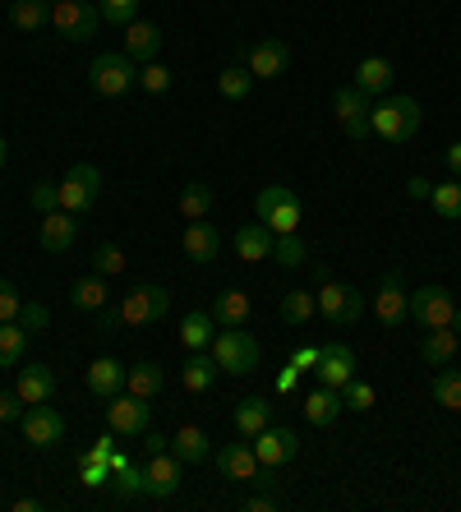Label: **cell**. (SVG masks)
<instances>
[{"label": "cell", "mask_w": 461, "mask_h": 512, "mask_svg": "<svg viewBox=\"0 0 461 512\" xmlns=\"http://www.w3.org/2000/svg\"><path fill=\"white\" fill-rule=\"evenodd\" d=\"M249 314H254V300H249L240 286H226V291H217V296H213L217 328H245Z\"/></svg>", "instance_id": "23"}, {"label": "cell", "mask_w": 461, "mask_h": 512, "mask_svg": "<svg viewBox=\"0 0 461 512\" xmlns=\"http://www.w3.org/2000/svg\"><path fill=\"white\" fill-rule=\"evenodd\" d=\"M5 157H10V148H5V139H0V167H5Z\"/></svg>", "instance_id": "62"}, {"label": "cell", "mask_w": 461, "mask_h": 512, "mask_svg": "<svg viewBox=\"0 0 461 512\" xmlns=\"http://www.w3.org/2000/svg\"><path fill=\"white\" fill-rule=\"evenodd\" d=\"M443 167H448L452 176L461 180V139H457V143H448V153H443Z\"/></svg>", "instance_id": "58"}, {"label": "cell", "mask_w": 461, "mask_h": 512, "mask_svg": "<svg viewBox=\"0 0 461 512\" xmlns=\"http://www.w3.org/2000/svg\"><path fill=\"white\" fill-rule=\"evenodd\" d=\"M19 416H24V402H19V393H0V425H14Z\"/></svg>", "instance_id": "52"}, {"label": "cell", "mask_w": 461, "mask_h": 512, "mask_svg": "<svg viewBox=\"0 0 461 512\" xmlns=\"http://www.w3.org/2000/svg\"><path fill=\"white\" fill-rule=\"evenodd\" d=\"M319 314V300H314V291H286L282 296V323H309Z\"/></svg>", "instance_id": "40"}, {"label": "cell", "mask_w": 461, "mask_h": 512, "mask_svg": "<svg viewBox=\"0 0 461 512\" xmlns=\"http://www.w3.org/2000/svg\"><path fill=\"white\" fill-rule=\"evenodd\" d=\"M166 310H171V291L143 282V286H134L130 296H120V305L97 310V323L107 333H116V328H153V323L166 319Z\"/></svg>", "instance_id": "1"}, {"label": "cell", "mask_w": 461, "mask_h": 512, "mask_svg": "<svg viewBox=\"0 0 461 512\" xmlns=\"http://www.w3.org/2000/svg\"><path fill=\"white\" fill-rule=\"evenodd\" d=\"M139 88L143 93H153V97L171 93V70H166L162 60H148V65L139 70Z\"/></svg>", "instance_id": "46"}, {"label": "cell", "mask_w": 461, "mask_h": 512, "mask_svg": "<svg viewBox=\"0 0 461 512\" xmlns=\"http://www.w3.org/2000/svg\"><path fill=\"white\" fill-rule=\"evenodd\" d=\"M272 425V406L268 397H245V402H236V434L240 439H254L259 429Z\"/></svg>", "instance_id": "33"}, {"label": "cell", "mask_w": 461, "mask_h": 512, "mask_svg": "<svg viewBox=\"0 0 461 512\" xmlns=\"http://www.w3.org/2000/svg\"><path fill=\"white\" fill-rule=\"evenodd\" d=\"M420 102L415 97H374L369 107V134H379L383 143H411L420 134Z\"/></svg>", "instance_id": "2"}, {"label": "cell", "mask_w": 461, "mask_h": 512, "mask_svg": "<svg viewBox=\"0 0 461 512\" xmlns=\"http://www.w3.org/2000/svg\"><path fill=\"white\" fill-rule=\"evenodd\" d=\"M14 393H19L24 406L51 402V397H56V370H51V365H24L19 379H14Z\"/></svg>", "instance_id": "20"}, {"label": "cell", "mask_w": 461, "mask_h": 512, "mask_svg": "<svg viewBox=\"0 0 461 512\" xmlns=\"http://www.w3.org/2000/svg\"><path fill=\"white\" fill-rule=\"evenodd\" d=\"M342 402H346V411H369V406L379 402V393H374V383L351 379V383L342 388Z\"/></svg>", "instance_id": "47"}, {"label": "cell", "mask_w": 461, "mask_h": 512, "mask_svg": "<svg viewBox=\"0 0 461 512\" xmlns=\"http://www.w3.org/2000/svg\"><path fill=\"white\" fill-rule=\"evenodd\" d=\"M162 388H166V374H162V365H157V360H139V365H130V370H125V393L143 397V402H153Z\"/></svg>", "instance_id": "28"}, {"label": "cell", "mask_w": 461, "mask_h": 512, "mask_svg": "<svg viewBox=\"0 0 461 512\" xmlns=\"http://www.w3.org/2000/svg\"><path fill=\"white\" fill-rule=\"evenodd\" d=\"M33 208H37V213H56V208H60L56 185H47V180H42V185H33Z\"/></svg>", "instance_id": "51"}, {"label": "cell", "mask_w": 461, "mask_h": 512, "mask_svg": "<svg viewBox=\"0 0 461 512\" xmlns=\"http://www.w3.org/2000/svg\"><path fill=\"white\" fill-rule=\"evenodd\" d=\"M245 65L254 79H282L286 65H291V47H286L282 37H263V42H254L245 51Z\"/></svg>", "instance_id": "17"}, {"label": "cell", "mask_w": 461, "mask_h": 512, "mask_svg": "<svg viewBox=\"0 0 461 512\" xmlns=\"http://www.w3.org/2000/svg\"><path fill=\"white\" fill-rule=\"evenodd\" d=\"M180 245H185V254H190L194 263H213L217 254H222V231L203 217V222H190V227H185V240H180Z\"/></svg>", "instance_id": "24"}, {"label": "cell", "mask_w": 461, "mask_h": 512, "mask_svg": "<svg viewBox=\"0 0 461 512\" xmlns=\"http://www.w3.org/2000/svg\"><path fill=\"white\" fill-rule=\"evenodd\" d=\"M19 314H24V296L10 282H0V323H14Z\"/></svg>", "instance_id": "49"}, {"label": "cell", "mask_w": 461, "mask_h": 512, "mask_svg": "<svg viewBox=\"0 0 461 512\" xmlns=\"http://www.w3.org/2000/svg\"><path fill=\"white\" fill-rule=\"evenodd\" d=\"M314 300H319V314L332 323V328H342V323H355L360 314H365V296L355 291V286L346 282H319V291H314Z\"/></svg>", "instance_id": "10"}, {"label": "cell", "mask_w": 461, "mask_h": 512, "mask_svg": "<svg viewBox=\"0 0 461 512\" xmlns=\"http://www.w3.org/2000/svg\"><path fill=\"white\" fill-rule=\"evenodd\" d=\"M392 79H397V70H392L388 56H365L360 65H355V88L369 97H383L392 88Z\"/></svg>", "instance_id": "25"}, {"label": "cell", "mask_w": 461, "mask_h": 512, "mask_svg": "<svg viewBox=\"0 0 461 512\" xmlns=\"http://www.w3.org/2000/svg\"><path fill=\"white\" fill-rule=\"evenodd\" d=\"M296 383H300V370L291 365V360H286V370L277 374V393H296Z\"/></svg>", "instance_id": "57"}, {"label": "cell", "mask_w": 461, "mask_h": 512, "mask_svg": "<svg viewBox=\"0 0 461 512\" xmlns=\"http://www.w3.org/2000/svg\"><path fill=\"white\" fill-rule=\"evenodd\" d=\"M254 213H259V222L272 231V236H291V231H300V199H296L291 185H268V190H259Z\"/></svg>", "instance_id": "4"}, {"label": "cell", "mask_w": 461, "mask_h": 512, "mask_svg": "<svg viewBox=\"0 0 461 512\" xmlns=\"http://www.w3.org/2000/svg\"><path fill=\"white\" fill-rule=\"evenodd\" d=\"M116 439H120L116 429H107L102 439H93V448H88V453H83V457H97V462H107V457L116 453Z\"/></svg>", "instance_id": "53"}, {"label": "cell", "mask_w": 461, "mask_h": 512, "mask_svg": "<svg viewBox=\"0 0 461 512\" xmlns=\"http://www.w3.org/2000/svg\"><path fill=\"white\" fill-rule=\"evenodd\" d=\"M217 374H222V370H217L213 351H185V365H180V383H185L190 393H208Z\"/></svg>", "instance_id": "26"}, {"label": "cell", "mask_w": 461, "mask_h": 512, "mask_svg": "<svg viewBox=\"0 0 461 512\" xmlns=\"http://www.w3.org/2000/svg\"><path fill=\"white\" fill-rule=\"evenodd\" d=\"M19 429H24V443L28 448H42L51 453L60 439H65V416H60L56 406H24V416H19Z\"/></svg>", "instance_id": "12"}, {"label": "cell", "mask_w": 461, "mask_h": 512, "mask_svg": "<svg viewBox=\"0 0 461 512\" xmlns=\"http://www.w3.org/2000/svg\"><path fill=\"white\" fill-rule=\"evenodd\" d=\"M429 393H434L438 406L461 411V370H448V365H443V370L434 374V388H429Z\"/></svg>", "instance_id": "42"}, {"label": "cell", "mask_w": 461, "mask_h": 512, "mask_svg": "<svg viewBox=\"0 0 461 512\" xmlns=\"http://www.w3.org/2000/svg\"><path fill=\"white\" fill-rule=\"evenodd\" d=\"M217 466H222L226 480H240V485H254V489H272L268 480V466L254 457V443H226V448H217Z\"/></svg>", "instance_id": "8"}, {"label": "cell", "mask_w": 461, "mask_h": 512, "mask_svg": "<svg viewBox=\"0 0 461 512\" xmlns=\"http://www.w3.org/2000/svg\"><path fill=\"white\" fill-rule=\"evenodd\" d=\"M162 28L148 24V19H134L130 28H125V56L134 60V65H148V60H157V51H162Z\"/></svg>", "instance_id": "22"}, {"label": "cell", "mask_w": 461, "mask_h": 512, "mask_svg": "<svg viewBox=\"0 0 461 512\" xmlns=\"http://www.w3.org/2000/svg\"><path fill=\"white\" fill-rule=\"evenodd\" d=\"M208 213H213V190H208L203 180L185 185V190H180V217H185V222H203Z\"/></svg>", "instance_id": "38"}, {"label": "cell", "mask_w": 461, "mask_h": 512, "mask_svg": "<svg viewBox=\"0 0 461 512\" xmlns=\"http://www.w3.org/2000/svg\"><path fill=\"white\" fill-rule=\"evenodd\" d=\"M111 489H116V503L148 499V480H143V466H134V462L111 466Z\"/></svg>", "instance_id": "37"}, {"label": "cell", "mask_w": 461, "mask_h": 512, "mask_svg": "<svg viewBox=\"0 0 461 512\" xmlns=\"http://www.w3.org/2000/svg\"><path fill=\"white\" fill-rule=\"evenodd\" d=\"M461 351V337L452 333V328H429V337L420 342V360L425 365H434V370H443V365H452Z\"/></svg>", "instance_id": "30"}, {"label": "cell", "mask_w": 461, "mask_h": 512, "mask_svg": "<svg viewBox=\"0 0 461 512\" xmlns=\"http://www.w3.org/2000/svg\"><path fill=\"white\" fill-rule=\"evenodd\" d=\"M125 250H120V245H97L93 250V273H102V277H120L125 273Z\"/></svg>", "instance_id": "45"}, {"label": "cell", "mask_w": 461, "mask_h": 512, "mask_svg": "<svg viewBox=\"0 0 461 512\" xmlns=\"http://www.w3.org/2000/svg\"><path fill=\"white\" fill-rule=\"evenodd\" d=\"M342 411H346V402H342V393H337V388H323V383H319V388L305 397V420H309V425H319V429H328L332 420L342 416Z\"/></svg>", "instance_id": "31"}, {"label": "cell", "mask_w": 461, "mask_h": 512, "mask_svg": "<svg viewBox=\"0 0 461 512\" xmlns=\"http://www.w3.org/2000/svg\"><path fill=\"white\" fill-rule=\"evenodd\" d=\"M249 88H254V74H249V65H226V70L217 74V93H222L226 102H245Z\"/></svg>", "instance_id": "39"}, {"label": "cell", "mask_w": 461, "mask_h": 512, "mask_svg": "<svg viewBox=\"0 0 461 512\" xmlns=\"http://www.w3.org/2000/svg\"><path fill=\"white\" fill-rule=\"evenodd\" d=\"M107 429H116L120 439H143L153 429V406L134 393H116L107 406Z\"/></svg>", "instance_id": "11"}, {"label": "cell", "mask_w": 461, "mask_h": 512, "mask_svg": "<svg viewBox=\"0 0 461 512\" xmlns=\"http://www.w3.org/2000/svg\"><path fill=\"white\" fill-rule=\"evenodd\" d=\"M88 84H93V93H102V97H125L130 88H139V70H134L130 56L102 51V56L88 65Z\"/></svg>", "instance_id": "5"}, {"label": "cell", "mask_w": 461, "mask_h": 512, "mask_svg": "<svg viewBox=\"0 0 461 512\" xmlns=\"http://www.w3.org/2000/svg\"><path fill=\"white\" fill-rule=\"evenodd\" d=\"M143 480H148V499H171V494L185 485V462H180L171 448H166V453H148Z\"/></svg>", "instance_id": "15"}, {"label": "cell", "mask_w": 461, "mask_h": 512, "mask_svg": "<svg viewBox=\"0 0 461 512\" xmlns=\"http://www.w3.org/2000/svg\"><path fill=\"white\" fill-rule=\"evenodd\" d=\"M213 360H217V370L222 374H236V379H245V374H254L259 370V342L245 333V328H217V337H213Z\"/></svg>", "instance_id": "3"}, {"label": "cell", "mask_w": 461, "mask_h": 512, "mask_svg": "<svg viewBox=\"0 0 461 512\" xmlns=\"http://www.w3.org/2000/svg\"><path fill=\"white\" fill-rule=\"evenodd\" d=\"M249 443H254V457H259L268 471L296 462V453H300V434L291 425H268V429H259Z\"/></svg>", "instance_id": "13"}, {"label": "cell", "mask_w": 461, "mask_h": 512, "mask_svg": "<svg viewBox=\"0 0 461 512\" xmlns=\"http://www.w3.org/2000/svg\"><path fill=\"white\" fill-rule=\"evenodd\" d=\"M452 314H457V305L443 286H415L411 291V319L420 328H452Z\"/></svg>", "instance_id": "14"}, {"label": "cell", "mask_w": 461, "mask_h": 512, "mask_svg": "<svg viewBox=\"0 0 461 512\" xmlns=\"http://www.w3.org/2000/svg\"><path fill=\"white\" fill-rule=\"evenodd\" d=\"M374 314L383 328H402L411 323V291L402 286V273H383L379 296H374Z\"/></svg>", "instance_id": "16"}, {"label": "cell", "mask_w": 461, "mask_h": 512, "mask_svg": "<svg viewBox=\"0 0 461 512\" xmlns=\"http://www.w3.org/2000/svg\"><path fill=\"white\" fill-rule=\"evenodd\" d=\"M37 240H42V250H47V254H70L74 240H79V222H74V213H65V208H56V213H42Z\"/></svg>", "instance_id": "19"}, {"label": "cell", "mask_w": 461, "mask_h": 512, "mask_svg": "<svg viewBox=\"0 0 461 512\" xmlns=\"http://www.w3.org/2000/svg\"><path fill=\"white\" fill-rule=\"evenodd\" d=\"M240 508L245 512H277V499H272V489H259V494L240 499Z\"/></svg>", "instance_id": "54"}, {"label": "cell", "mask_w": 461, "mask_h": 512, "mask_svg": "<svg viewBox=\"0 0 461 512\" xmlns=\"http://www.w3.org/2000/svg\"><path fill=\"white\" fill-rule=\"evenodd\" d=\"M314 374H319L323 388H337V393H342L346 383L355 379V351L342 342H323V356H319V365H314Z\"/></svg>", "instance_id": "18"}, {"label": "cell", "mask_w": 461, "mask_h": 512, "mask_svg": "<svg viewBox=\"0 0 461 512\" xmlns=\"http://www.w3.org/2000/svg\"><path fill=\"white\" fill-rule=\"evenodd\" d=\"M319 356H323V346H300V351H291V365H296V370H314Z\"/></svg>", "instance_id": "56"}, {"label": "cell", "mask_w": 461, "mask_h": 512, "mask_svg": "<svg viewBox=\"0 0 461 512\" xmlns=\"http://www.w3.org/2000/svg\"><path fill=\"white\" fill-rule=\"evenodd\" d=\"M10 24L19 28V33H47L51 5L47 0H10Z\"/></svg>", "instance_id": "34"}, {"label": "cell", "mask_w": 461, "mask_h": 512, "mask_svg": "<svg viewBox=\"0 0 461 512\" xmlns=\"http://www.w3.org/2000/svg\"><path fill=\"white\" fill-rule=\"evenodd\" d=\"M369 107H374V97L360 93L355 84L337 88L332 93V116H337V125L346 130V139L351 143H365L369 139Z\"/></svg>", "instance_id": "9"}, {"label": "cell", "mask_w": 461, "mask_h": 512, "mask_svg": "<svg viewBox=\"0 0 461 512\" xmlns=\"http://www.w3.org/2000/svg\"><path fill=\"white\" fill-rule=\"evenodd\" d=\"M139 5L143 0H97V14H102V24L130 28L134 19H139Z\"/></svg>", "instance_id": "44"}, {"label": "cell", "mask_w": 461, "mask_h": 512, "mask_svg": "<svg viewBox=\"0 0 461 512\" xmlns=\"http://www.w3.org/2000/svg\"><path fill=\"white\" fill-rule=\"evenodd\" d=\"M10 508H14V512H37V508H42V499H14Z\"/></svg>", "instance_id": "60"}, {"label": "cell", "mask_w": 461, "mask_h": 512, "mask_svg": "<svg viewBox=\"0 0 461 512\" xmlns=\"http://www.w3.org/2000/svg\"><path fill=\"white\" fill-rule=\"evenodd\" d=\"M171 453L185 466H199L203 457L213 453V439H208V429H199V425H180L176 439H171Z\"/></svg>", "instance_id": "32"}, {"label": "cell", "mask_w": 461, "mask_h": 512, "mask_svg": "<svg viewBox=\"0 0 461 512\" xmlns=\"http://www.w3.org/2000/svg\"><path fill=\"white\" fill-rule=\"evenodd\" d=\"M429 194H434V180H425V176H411V180H406V199L429 203Z\"/></svg>", "instance_id": "55"}, {"label": "cell", "mask_w": 461, "mask_h": 512, "mask_svg": "<svg viewBox=\"0 0 461 512\" xmlns=\"http://www.w3.org/2000/svg\"><path fill=\"white\" fill-rule=\"evenodd\" d=\"M213 337H217L213 310H190L185 314V323H180V346H185V351H208Z\"/></svg>", "instance_id": "29"}, {"label": "cell", "mask_w": 461, "mask_h": 512, "mask_svg": "<svg viewBox=\"0 0 461 512\" xmlns=\"http://www.w3.org/2000/svg\"><path fill=\"white\" fill-rule=\"evenodd\" d=\"M28 328L19 319L14 323H0V370H19L24 365V351H28Z\"/></svg>", "instance_id": "35"}, {"label": "cell", "mask_w": 461, "mask_h": 512, "mask_svg": "<svg viewBox=\"0 0 461 512\" xmlns=\"http://www.w3.org/2000/svg\"><path fill=\"white\" fill-rule=\"evenodd\" d=\"M19 323H24L28 333H42V328L51 323V310H47V305H37V300H24V314H19Z\"/></svg>", "instance_id": "50"}, {"label": "cell", "mask_w": 461, "mask_h": 512, "mask_svg": "<svg viewBox=\"0 0 461 512\" xmlns=\"http://www.w3.org/2000/svg\"><path fill=\"white\" fill-rule=\"evenodd\" d=\"M70 305H74V310H88V314L107 310V277H102V273L79 277V282L70 286Z\"/></svg>", "instance_id": "36"}, {"label": "cell", "mask_w": 461, "mask_h": 512, "mask_svg": "<svg viewBox=\"0 0 461 512\" xmlns=\"http://www.w3.org/2000/svg\"><path fill=\"white\" fill-rule=\"evenodd\" d=\"M231 245H236V259L245 263H263L272 254V231L263 227V222H245V227L231 236Z\"/></svg>", "instance_id": "27"}, {"label": "cell", "mask_w": 461, "mask_h": 512, "mask_svg": "<svg viewBox=\"0 0 461 512\" xmlns=\"http://www.w3.org/2000/svg\"><path fill=\"white\" fill-rule=\"evenodd\" d=\"M79 476L88 489H102V485H111V466L97 462V457H79Z\"/></svg>", "instance_id": "48"}, {"label": "cell", "mask_w": 461, "mask_h": 512, "mask_svg": "<svg viewBox=\"0 0 461 512\" xmlns=\"http://www.w3.org/2000/svg\"><path fill=\"white\" fill-rule=\"evenodd\" d=\"M143 448H148V453H166V448H171V439H166V434H153V429H148V434H143Z\"/></svg>", "instance_id": "59"}, {"label": "cell", "mask_w": 461, "mask_h": 512, "mask_svg": "<svg viewBox=\"0 0 461 512\" xmlns=\"http://www.w3.org/2000/svg\"><path fill=\"white\" fill-rule=\"evenodd\" d=\"M452 333H457V337H461V310H457V314H452Z\"/></svg>", "instance_id": "61"}, {"label": "cell", "mask_w": 461, "mask_h": 512, "mask_svg": "<svg viewBox=\"0 0 461 512\" xmlns=\"http://www.w3.org/2000/svg\"><path fill=\"white\" fill-rule=\"evenodd\" d=\"M83 379H88V393L102 397V402H111V397L125 388V365H120L116 356H97L88 370H83Z\"/></svg>", "instance_id": "21"}, {"label": "cell", "mask_w": 461, "mask_h": 512, "mask_svg": "<svg viewBox=\"0 0 461 512\" xmlns=\"http://www.w3.org/2000/svg\"><path fill=\"white\" fill-rule=\"evenodd\" d=\"M97 24H102V14L88 0H51V33L60 42H88Z\"/></svg>", "instance_id": "6"}, {"label": "cell", "mask_w": 461, "mask_h": 512, "mask_svg": "<svg viewBox=\"0 0 461 512\" xmlns=\"http://www.w3.org/2000/svg\"><path fill=\"white\" fill-rule=\"evenodd\" d=\"M56 194H60V208L65 213H88L97 203V194H102V171L93 167V162H79V167H70L65 171V180L56 185Z\"/></svg>", "instance_id": "7"}, {"label": "cell", "mask_w": 461, "mask_h": 512, "mask_svg": "<svg viewBox=\"0 0 461 512\" xmlns=\"http://www.w3.org/2000/svg\"><path fill=\"white\" fill-rule=\"evenodd\" d=\"M429 203H434V213L443 217V222H457V217H461V185H457V176L443 180V185H434Z\"/></svg>", "instance_id": "43"}, {"label": "cell", "mask_w": 461, "mask_h": 512, "mask_svg": "<svg viewBox=\"0 0 461 512\" xmlns=\"http://www.w3.org/2000/svg\"><path fill=\"white\" fill-rule=\"evenodd\" d=\"M272 259L282 263V268H305L309 245L300 240V231H291V236H272Z\"/></svg>", "instance_id": "41"}]
</instances>
